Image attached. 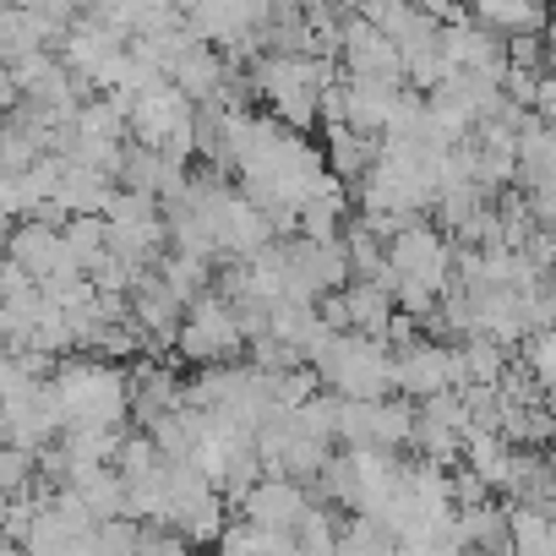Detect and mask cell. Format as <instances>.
<instances>
[{
    "label": "cell",
    "mask_w": 556,
    "mask_h": 556,
    "mask_svg": "<svg viewBox=\"0 0 556 556\" xmlns=\"http://www.w3.org/2000/svg\"><path fill=\"white\" fill-rule=\"evenodd\" d=\"M61 404H66V426L77 420H99V426H126L131 420V366L110 361V355H61L55 371Z\"/></svg>",
    "instance_id": "cell-1"
},
{
    "label": "cell",
    "mask_w": 556,
    "mask_h": 556,
    "mask_svg": "<svg viewBox=\"0 0 556 556\" xmlns=\"http://www.w3.org/2000/svg\"><path fill=\"white\" fill-rule=\"evenodd\" d=\"M312 366L344 399H388V393H399V350L382 333L344 328V333H333V344Z\"/></svg>",
    "instance_id": "cell-2"
},
{
    "label": "cell",
    "mask_w": 556,
    "mask_h": 556,
    "mask_svg": "<svg viewBox=\"0 0 556 556\" xmlns=\"http://www.w3.org/2000/svg\"><path fill=\"white\" fill-rule=\"evenodd\" d=\"M175 355H180L186 366H218V361H245V355H251V339H245L240 306H235L218 285L202 290V295L186 306V323H180Z\"/></svg>",
    "instance_id": "cell-3"
},
{
    "label": "cell",
    "mask_w": 556,
    "mask_h": 556,
    "mask_svg": "<svg viewBox=\"0 0 556 556\" xmlns=\"http://www.w3.org/2000/svg\"><path fill=\"white\" fill-rule=\"evenodd\" d=\"M388 262L399 278H426V285L447 290L453 285V262H458V240L442 229V224H426L415 218L409 229H399L388 240Z\"/></svg>",
    "instance_id": "cell-4"
},
{
    "label": "cell",
    "mask_w": 556,
    "mask_h": 556,
    "mask_svg": "<svg viewBox=\"0 0 556 556\" xmlns=\"http://www.w3.org/2000/svg\"><path fill=\"white\" fill-rule=\"evenodd\" d=\"M344 72L350 77H382V83H409L404 77V45L377 28L371 17H350L344 23Z\"/></svg>",
    "instance_id": "cell-5"
},
{
    "label": "cell",
    "mask_w": 556,
    "mask_h": 556,
    "mask_svg": "<svg viewBox=\"0 0 556 556\" xmlns=\"http://www.w3.org/2000/svg\"><path fill=\"white\" fill-rule=\"evenodd\" d=\"M7 256H17V262L39 278V285H45V278H55V273H66V267H77V262H72V245H66V229H61V224H45V218L12 224Z\"/></svg>",
    "instance_id": "cell-6"
},
{
    "label": "cell",
    "mask_w": 556,
    "mask_h": 556,
    "mask_svg": "<svg viewBox=\"0 0 556 556\" xmlns=\"http://www.w3.org/2000/svg\"><path fill=\"white\" fill-rule=\"evenodd\" d=\"M66 28L72 23H61L39 7H7V17H0V55H7V66H12V61H28L39 50H61Z\"/></svg>",
    "instance_id": "cell-7"
},
{
    "label": "cell",
    "mask_w": 556,
    "mask_h": 556,
    "mask_svg": "<svg viewBox=\"0 0 556 556\" xmlns=\"http://www.w3.org/2000/svg\"><path fill=\"white\" fill-rule=\"evenodd\" d=\"M453 388V339H420L409 350H399V393L409 399H431Z\"/></svg>",
    "instance_id": "cell-8"
},
{
    "label": "cell",
    "mask_w": 556,
    "mask_h": 556,
    "mask_svg": "<svg viewBox=\"0 0 556 556\" xmlns=\"http://www.w3.org/2000/svg\"><path fill=\"white\" fill-rule=\"evenodd\" d=\"M518 186L523 191H556V126L529 110L523 131H518Z\"/></svg>",
    "instance_id": "cell-9"
},
{
    "label": "cell",
    "mask_w": 556,
    "mask_h": 556,
    "mask_svg": "<svg viewBox=\"0 0 556 556\" xmlns=\"http://www.w3.org/2000/svg\"><path fill=\"white\" fill-rule=\"evenodd\" d=\"M377 159H382V137H377V131H361V126H328V164H333V175H339L350 191L371 175Z\"/></svg>",
    "instance_id": "cell-10"
},
{
    "label": "cell",
    "mask_w": 556,
    "mask_h": 556,
    "mask_svg": "<svg viewBox=\"0 0 556 556\" xmlns=\"http://www.w3.org/2000/svg\"><path fill=\"white\" fill-rule=\"evenodd\" d=\"M344 88H350V126H361V131H388V121H393V110H399V99H404V83H382V77H344Z\"/></svg>",
    "instance_id": "cell-11"
},
{
    "label": "cell",
    "mask_w": 556,
    "mask_h": 556,
    "mask_svg": "<svg viewBox=\"0 0 556 556\" xmlns=\"http://www.w3.org/2000/svg\"><path fill=\"white\" fill-rule=\"evenodd\" d=\"M115 191H121V180H115L110 169L83 164V159H66V175H61L55 202H66L72 213H104V207L115 202Z\"/></svg>",
    "instance_id": "cell-12"
},
{
    "label": "cell",
    "mask_w": 556,
    "mask_h": 556,
    "mask_svg": "<svg viewBox=\"0 0 556 556\" xmlns=\"http://www.w3.org/2000/svg\"><path fill=\"white\" fill-rule=\"evenodd\" d=\"M344 301H350V323H355L361 333H382V339H388V323H393V312H399V290L377 285V278H350Z\"/></svg>",
    "instance_id": "cell-13"
},
{
    "label": "cell",
    "mask_w": 556,
    "mask_h": 556,
    "mask_svg": "<svg viewBox=\"0 0 556 556\" xmlns=\"http://www.w3.org/2000/svg\"><path fill=\"white\" fill-rule=\"evenodd\" d=\"M458 529L469 545L480 551H513V518H507V496H491V502H475V507H458Z\"/></svg>",
    "instance_id": "cell-14"
},
{
    "label": "cell",
    "mask_w": 556,
    "mask_h": 556,
    "mask_svg": "<svg viewBox=\"0 0 556 556\" xmlns=\"http://www.w3.org/2000/svg\"><path fill=\"white\" fill-rule=\"evenodd\" d=\"M507 518H513V551H551V534H556V518L545 502H507Z\"/></svg>",
    "instance_id": "cell-15"
},
{
    "label": "cell",
    "mask_w": 556,
    "mask_h": 556,
    "mask_svg": "<svg viewBox=\"0 0 556 556\" xmlns=\"http://www.w3.org/2000/svg\"><path fill=\"white\" fill-rule=\"evenodd\" d=\"M339 529H344V518L333 513V502H328V496H317V502H312V513L295 523V534H301V551H306V556H333V551H339Z\"/></svg>",
    "instance_id": "cell-16"
},
{
    "label": "cell",
    "mask_w": 556,
    "mask_h": 556,
    "mask_svg": "<svg viewBox=\"0 0 556 556\" xmlns=\"http://www.w3.org/2000/svg\"><path fill=\"white\" fill-rule=\"evenodd\" d=\"M34 485H39V453L23 442H7L0 447V496H23Z\"/></svg>",
    "instance_id": "cell-17"
},
{
    "label": "cell",
    "mask_w": 556,
    "mask_h": 556,
    "mask_svg": "<svg viewBox=\"0 0 556 556\" xmlns=\"http://www.w3.org/2000/svg\"><path fill=\"white\" fill-rule=\"evenodd\" d=\"M142 551V518L121 513V518H99V556H131Z\"/></svg>",
    "instance_id": "cell-18"
},
{
    "label": "cell",
    "mask_w": 556,
    "mask_h": 556,
    "mask_svg": "<svg viewBox=\"0 0 556 556\" xmlns=\"http://www.w3.org/2000/svg\"><path fill=\"white\" fill-rule=\"evenodd\" d=\"M39 153H50V148H45V142H39L28 126L7 121V175H23V169H28Z\"/></svg>",
    "instance_id": "cell-19"
},
{
    "label": "cell",
    "mask_w": 556,
    "mask_h": 556,
    "mask_svg": "<svg viewBox=\"0 0 556 556\" xmlns=\"http://www.w3.org/2000/svg\"><path fill=\"white\" fill-rule=\"evenodd\" d=\"M317 306H323V323H328L333 333H344V328H355V323H350V301H344V290H328V295H323Z\"/></svg>",
    "instance_id": "cell-20"
},
{
    "label": "cell",
    "mask_w": 556,
    "mask_h": 556,
    "mask_svg": "<svg viewBox=\"0 0 556 556\" xmlns=\"http://www.w3.org/2000/svg\"><path fill=\"white\" fill-rule=\"evenodd\" d=\"M534 267H556V229H534V240L523 245Z\"/></svg>",
    "instance_id": "cell-21"
},
{
    "label": "cell",
    "mask_w": 556,
    "mask_h": 556,
    "mask_svg": "<svg viewBox=\"0 0 556 556\" xmlns=\"http://www.w3.org/2000/svg\"><path fill=\"white\" fill-rule=\"evenodd\" d=\"M534 110L556 126V72H545V83H540V99H534Z\"/></svg>",
    "instance_id": "cell-22"
}]
</instances>
